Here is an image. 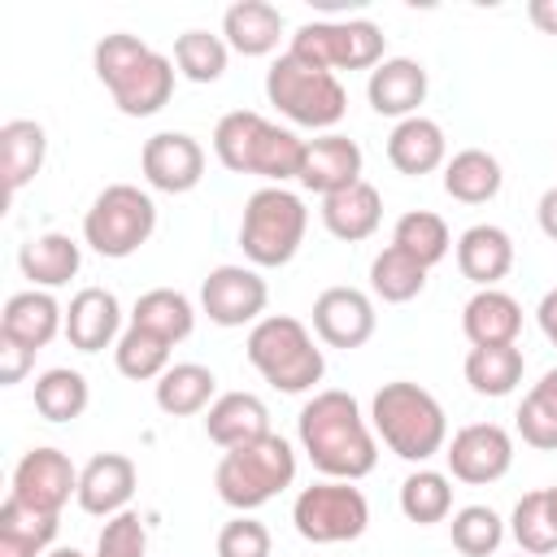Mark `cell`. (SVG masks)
Wrapping results in <instances>:
<instances>
[{
	"label": "cell",
	"instance_id": "obj_16",
	"mask_svg": "<svg viewBox=\"0 0 557 557\" xmlns=\"http://www.w3.org/2000/svg\"><path fill=\"white\" fill-rule=\"evenodd\" d=\"M361 161L366 157H361V144L357 139L326 131L318 139H305V161H300V178L296 183L305 191H318L326 200V196L361 183Z\"/></svg>",
	"mask_w": 557,
	"mask_h": 557
},
{
	"label": "cell",
	"instance_id": "obj_24",
	"mask_svg": "<svg viewBox=\"0 0 557 557\" xmlns=\"http://www.w3.org/2000/svg\"><path fill=\"white\" fill-rule=\"evenodd\" d=\"M461 331L470 348H492V344H518L522 331V305L500 292V287H479L466 309H461Z\"/></svg>",
	"mask_w": 557,
	"mask_h": 557
},
{
	"label": "cell",
	"instance_id": "obj_43",
	"mask_svg": "<svg viewBox=\"0 0 557 557\" xmlns=\"http://www.w3.org/2000/svg\"><path fill=\"white\" fill-rule=\"evenodd\" d=\"M453 531V548L461 557H492L505 540V518L492 505H461L448 522Z\"/></svg>",
	"mask_w": 557,
	"mask_h": 557
},
{
	"label": "cell",
	"instance_id": "obj_3",
	"mask_svg": "<svg viewBox=\"0 0 557 557\" xmlns=\"http://www.w3.org/2000/svg\"><path fill=\"white\" fill-rule=\"evenodd\" d=\"M370 422H374V435L400 457V461H431L435 453H444L448 444V413L444 405L409 383V379H392L374 392L370 400Z\"/></svg>",
	"mask_w": 557,
	"mask_h": 557
},
{
	"label": "cell",
	"instance_id": "obj_17",
	"mask_svg": "<svg viewBox=\"0 0 557 557\" xmlns=\"http://www.w3.org/2000/svg\"><path fill=\"white\" fill-rule=\"evenodd\" d=\"M139 483V470L126 453H96L83 470H78V509L91 518H113L131 505Z\"/></svg>",
	"mask_w": 557,
	"mask_h": 557
},
{
	"label": "cell",
	"instance_id": "obj_12",
	"mask_svg": "<svg viewBox=\"0 0 557 557\" xmlns=\"http://www.w3.org/2000/svg\"><path fill=\"white\" fill-rule=\"evenodd\" d=\"M270 287L257 265H213L200 283V309L218 326H257L265 313Z\"/></svg>",
	"mask_w": 557,
	"mask_h": 557
},
{
	"label": "cell",
	"instance_id": "obj_32",
	"mask_svg": "<svg viewBox=\"0 0 557 557\" xmlns=\"http://www.w3.org/2000/svg\"><path fill=\"white\" fill-rule=\"evenodd\" d=\"M218 379L209 366L200 361H174L161 379H157V409L170 413V418H191V413H205L218 396Z\"/></svg>",
	"mask_w": 557,
	"mask_h": 557
},
{
	"label": "cell",
	"instance_id": "obj_48",
	"mask_svg": "<svg viewBox=\"0 0 557 557\" xmlns=\"http://www.w3.org/2000/svg\"><path fill=\"white\" fill-rule=\"evenodd\" d=\"M535 322H540V331H544V339H548V344L557 348V287L540 296V309H535Z\"/></svg>",
	"mask_w": 557,
	"mask_h": 557
},
{
	"label": "cell",
	"instance_id": "obj_20",
	"mask_svg": "<svg viewBox=\"0 0 557 557\" xmlns=\"http://www.w3.org/2000/svg\"><path fill=\"white\" fill-rule=\"evenodd\" d=\"M205 435L226 453V448H244L270 435V409L261 396L252 392H222L209 409H205Z\"/></svg>",
	"mask_w": 557,
	"mask_h": 557
},
{
	"label": "cell",
	"instance_id": "obj_52",
	"mask_svg": "<svg viewBox=\"0 0 557 557\" xmlns=\"http://www.w3.org/2000/svg\"><path fill=\"white\" fill-rule=\"evenodd\" d=\"M518 557H531V553H518Z\"/></svg>",
	"mask_w": 557,
	"mask_h": 557
},
{
	"label": "cell",
	"instance_id": "obj_10",
	"mask_svg": "<svg viewBox=\"0 0 557 557\" xmlns=\"http://www.w3.org/2000/svg\"><path fill=\"white\" fill-rule=\"evenodd\" d=\"M292 522H296V535L309 544H348V540L366 535L370 500L361 487H352L344 479H322L313 487H300V496L292 505Z\"/></svg>",
	"mask_w": 557,
	"mask_h": 557
},
{
	"label": "cell",
	"instance_id": "obj_4",
	"mask_svg": "<svg viewBox=\"0 0 557 557\" xmlns=\"http://www.w3.org/2000/svg\"><path fill=\"white\" fill-rule=\"evenodd\" d=\"M252 370L278 387V392H309L313 383H322L326 374V357L318 348V339L309 335V326L292 313H265L252 331H248V344H244Z\"/></svg>",
	"mask_w": 557,
	"mask_h": 557
},
{
	"label": "cell",
	"instance_id": "obj_27",
	"mask_svg": "<svg viewBox=\"0 0 557 557\" xmlns=\"http://www.w3.org/2000/svg\"><path fill=\"white\" fill-rule=\"evenodd\" d=\"M61 531V513L35 509L17 496H4L0 505V557H44L48 544Z\"/></svg>",
	"mask_w": 557,
	"mask_h": 557
},
{
	"label": "cell",
	"instance_id": "obj_50",
	"mask_svg": "<svg viewBox=\"0 0 557 557\" xmlns=\"http://www.w3.org/2000/svg\"><path fill=\"white\" fill-rule=\"evenodd\" d=\"M535 222H540V231L557 244V187H548V191L540 196V205H535Z\"/></svg>",
	"mask_w": 557,
	"mask_h": 557
},
{
	"label": "cell",
	"instance_id": "obj_7",
	"mask_svg": "<svg viewBox=\"0 0 557 557\" xmlns=\"http://www.w3.org/2000/svg\"><path fill=\"white\" fill-rule=\"evenodd\" d=\"M265 100L296 126L309 131H331L344 113H348V91L331 70H318L292 52H283L270 70H265Z\"/></svg>",
	"mask_w": 557,
	"mask_h": 557
},
{
	"label": "cell",
	"instance_id": "obj_26",
	"mask_svg": "<svg viewBox=\"0 0 557 557\" xmlns=\"http://www.w3.org/2000/svg\"><path fill=\"white\" fill-rule=\"evenodd\" d=\"M379 222H383V196H379V187L366 183V178L322 200V226H326L335 239H344V244L370 239V235L379 231Z\"/></svg>",
	"mask_w": 557,
	"mask_h": 557
},
{
	"label": "cell",
	"instance_id": "obj_23",
	"mask_svg": "<svg viewBox=\"0 0 557 557\" xmlns=\"http://www.w3.org/2000/svg\"><path fill=\"white\" fill-rule=\"evenodd\" d=\"M457 270L474 287H496L513 270V239L496 222H479L457 235Z\"/></svg>",
	"mask_w": 557,
	"mask_h": 557
},
{
	"label": "cell",
	"instance_id": "obj_46",
	"mask_svg": "<svg viewBox=\"0 0 557 557\" xmlns=\"http://www.w3.org/2000/svg\"><path fill=\"white\" fill-rule=\"evenodd\" d=\"M218 557H270V531L252 513H235L218 531Z\"/></svg>",
	"mask_w": 557,
	"mask_h": 557
},
{
	"label": "cell",
	"instance_id": "obj_39",
	"mask_svg": "<svg viewBox=\"0 0 557 557\" xmlns=\"http://www.w3.org/2000/svg\"><path fill=\"white\" fill-rule=\"evenodd\" d=\"M400 513L418 527H435L453 513V479L440 470L418 466L405 483H400Z\"/></svg>",
	"mask_w": 557,
	"mask_h": 557
},
{
	"label": "cell",
	"instance_id": "obj_6",
	"mask_svg": "<svg viewBox=\"0 0 557 557\" xmlns=\"http://www.w3.org/2000/svg\"><path fill=\"white\" fill-rule=\"evenodd\" d=\"M309 231V209L296 191L287 187H257L244 200V218H239V248L257 270H274L287 265Z\"/></svg>",
	"mask_w": 557,
	"mask_h": 557
},
{
	"label": "cell",
	"instance_id": "obj_11",
	"mask_svg": "<svg viewBox=\"0 0 557 557\" xmlns=\"http://www.w3.org/2000/svg\"><path fill=\"white\" fill-rule=\"evenodd\" d=\"M444 461H448V474L457 483L487 487V483L509 474V466H513V435L500 422H470V426L453 431V440L444 444Z\"/></svg>",
	"mask_w": 557,
	"mask_h": 557
},
{
	"label": "cell",
	"instance_id": "obj_21",
	"mask_svg": "<svg viewBox=\"0 0 557 557\" xmlns=\"http://www.w3.org/2000/svg\"><path fill=\"white\" fill-rule=\"evenodd\" d=\"M117 326H122V305L109 287H83L65 309V339L78 352L109 348L113 339H122Z\"/></svg>",
	"mask_w": 557,
	"mask_h": 557
},
{
	"label": "cell",
	"instance_id": "obj_47",
	"mask_svg": "<svg viewBox=\"0 0 557 557\" xmlns=\"http://www.w3.org/2000/svg\"><path fill=\"white\" fill-rule=\"evenodd\" d=\"M30 366H35V352H30V348H22V344H13V339H0V383H4V387L22 383Z\"/></svg>",
	"mask_w": 557,
	"mask_h": 557
},
{
	"label": "cell",
	"instance_id": "obj_44",
	"mask_svg": "<svg viewBox=\"0 0 557 557\" xmlns=\"http://www.w3.org/2000/svg\"><path fill=\"white\" fill-rule=\"evenodd\" d=\"M152 57V48L139 39V35H126V30H113V35H104L100 44H96V52H91V65H96V78L113 91L131 70H139L144 61Z\"/></svg>",
	"mask_w": 557,
	"mask_h": 557
},
{
	"label": "cell",
	"instance_id": "obj_42",
	"mask_svg": "<svg viewBox=\"0 0 557 557\" xmlns=\"http://www.w3.org/2000/svg\"><path fill=\"white\" fill-rule=\"evenodd\" d=\"M226 61H231V48L222 35H209V30H183L174 39V70L191 83H218L226 74Z\"/></svg>",
	"mask_w": 557,
	"mask_h": 557
},
{
	"label": "cell",
	"instance_id": "obj_45",
	"mask_svg": "<svg viewBox=\"0 0 557 557\" xmlns=\"http://www.w3.org/2000/svg\"><path fill=\"white\" fill-rule=\"evenodd\" d=\"M96 557H148V531H144L139 513L122 509V513L104 518L100 540H96Z\"/></svg>",
	"mask_w": 557,
	"mask_h": 557
},
{
	"label": "cell",
	"instance_id": "obj_28",
	"mask_svg": "<svg viewBox=\"0 0 557 557\" xmlns=\"http://www.w3.org/2000/svg\"><path fill=\"white\" fill-rule=\"evenodd\" d=\"M174 57H161V52H152L139 70H131L109 96H113V104L126 113V117H152V113H161L165 104H170V96H174Z\"/></svg>",
	"mask_w": 557,
	"mask_h": 557
},
{
	"label": "cell",
	"instance_id": "obj_19",
	"mask_svg": "<svg viewBox=\"0 0 557 557\" xmlns=\"http://www.w3.org/2000/svg\"><path fill=\"white\" fill-rule=\"evenodd\" d=\"M366 100L383 117H400V122L413 117L418 104L426 100V70H422V61H413V57L379 61L370 70V78H366Z\"/></svg>",
	"mask_w": 557,
	"mask_h": 557
},
{
	"label": "cell",
	"instance_id": "obj_35",
	"mask_svg": "<svg viewBox=\"0 0 557 557\" xmlns=\"http://www.w3.org/2000/svg\"><path fill=\"white\" fill-rule=\"evenodd\" d=\"M392 244H396L400 252H409L418 265L431 270V265H440V261L448 257L453 235H448V222H444L440 213H431V209H409V213L396 218Z\"/></svg>",
	"mask_w": 557,
	"mask_h": 557
},
{
	"label": "cell",
	"instance_id": "obj_25",
	"mask_svg": "<svg viewBox=\"0 0 557 557\" xmlns=\"http://www.w3.org/2000/svg\"><path fill=\"white\" fill-rule=\"evenodd\" d=\"M222 39L239 57H270L283 39V13L265 0H235L222 13Z\"/></svg>",
	"mask_w": 557,
	"mask_h": 557
},
{
	"label": "cell",
	"instance_id": "obj_38",
	"mask_svg": "<svg viewBox=\"0 0 557 557\" xmlns=\"http://www.w3.org/2000/svg\"><path fill=\"white\" fill-rule=\"evenodd\" d=\"M509 531H513V540H518V553H531V557L557 553V509H553V500H548V487H535V492H527V496L513 505Z\"/></svg>",
	"mask_w": 557,
	"mask_h": 557
},
{
	"label": "cell",
	"instance_id": "obj_49",
	"mask_svg": "<svg viewBox=\"0 0 557 557\" xmlns=\"http://www.w3.org/2000/svg\"><path fill=\"white\" fill-rule=\"evenodd\" d=\"M527 17H531L535 30L557 35V0H531V4H527Z\"/></svg>",
	"mask_w": 557,
	"mask_h": 557
},
{
	"label": "cell",
	"instance_id": "obj_31",
	"mask_svg": "<svg viewBox=\"0 0 557 557\" xmlns=\"http://www.w3.org/2000/svg\"><path fill=\"white\" fill-rule=\"evenodd\" d=\"M500 183H505V170L487 148H461V152H453L444 161V191L453 200H461V205L496 200Z\"/></svg>",
	"mask_w": 557,
	"mask_h": 557
},
{
	"label": "cell",
	"instance_id": "obj_2",
	"mask_svg": "<svg viewBox=\"0 0 557 557\" xmlns=\"http://www.w3.org/2000/svg\"><path fill=\"white\" fill-rule=\"evenodd\" d=\"M213 152L231 174H261L270 187L300 178L305 139L252 109H235L213 126Z\"/></svg>",
	"mask_w": 557,
	"mask_h": 557
},
{
	"label": "cell",
	"instance_id": "obj_51",
	"mask_svg": "<svg viewBox=\"0 0 557 557\" xmlns=\"http://www.w3.org/2000/svg\"><path fill=\"white\" fill-rule=\"evenodd\" d=\"M48 557H87V553H78V548H52Z\"/></svg>",
	"mask_w": 557,
	"mask_h": 557
},
{
	"label": "cell",
	"instance_id": "obj_22",
	"mask_svg": "<svg viewBox=\"0 0 557 557\" xmlns=\"http://www.w3.org/2000/svg\"><path fill=\"white\" fill-rule=\"evenodd\" d=\"M387 161L400 174H409V178H422V174L440 170L448 161V135H444V126L435 117H422V113L396 122L392 135H387Z\"/></svg>",
	"mask_w": 557,
	"mask_h": 557
},
{
	"label": "cell",
	"instance_id": "obj_34",
	"mask_svg": "<svg viewBox=\"0 0 557 557\" xmlns=\"http://www.w3.org/2000/svg\"><path fill=\"white\" fill-rule=\"evenodd\" d=\"M527 357L518 344H492V348H470L466 352V383L479 396H509L522 383Z\"/></svg>",
	"mask_w": 557,
	"mask_h": 557
},
{
	"label": "cell",
	"instance_id": "obj_30",
	"mask_svg": "<svg viewBox=\"0 0 557 557\" xmlns=\"http://www.w3.org/2000/svg\"><path fill=\"white\" fill-rule=\"evenodd\" d=\"M48 157V131L35 117H13L0 126V170H4V187L9 196H17Z\"/></svg>",
	"mask_w": 557,
	"mask_h": 557
},
{
	"label": "cell",
	"instance_id": "obj_36",
	"mask_svg": "<svg viewBox=\"0 0 557 557\" xmlns=\"http://www.w3.org/2000/svg\"><path fill=\"white\" fill-rule=\"evenodd\" d=\"M87 400H91V387H87L83 370L52 366V370H44L35 379V409L48 422H74V418H83Z\"/></svg>",
	"mask_w": 557,
	"mask_h": 557
},
{
	"label": "cell",
	"instance_id": "obj_37",
	"mask_svg": "<svg viewBox=\"0 0 557 557\" xmlns=\"http://www.w3.org/2000/svg\"><path fill=\"white\" fill-rule=\"evenodd\" d=\"M426 287V265H418L409 252H400L396 244H387L374 261H370V292L383 305H409L413 296H422Z\"/></svg>",
	"mask_w": 557,
	"mask_h": 557
},
{
	"label": "cell",
	"instance_id": "obj_40",
	"mask_svg": "<svg viewBox=\"0 0 557 557\" xmlns=\"http://www.w3.org/2000/svg\"><path fill=\"white\" fill-rule=\"evenodd\" d=\"M518 435L540 453H557V370H544L540 383L518 405Z\"/></svg>",
	"mask_w": 557,
	"mask_h": 557
},
{
	"label": "cell",
	"instance_id": "obj_29",
	"mask_svg": "<svg viewBox=\"0 0 557 557\" xmlns=\"http://www.w3.org/2000/svg\"><path fill=\"white\" fill-rule=\"evenodd\" d=\"M17 265H22V274L30 278V287L52 292V287H65V283L78 274L83 248H78L70 235L48 231V235H35V239H26V244L17 248Z\"/></svg>",
	"mask_w": 557,
	"mask_h": 557
},
{
	"label": "cell",
	"instance_id": "obj_9",
	"mask_svg": "<svg viewBox=\"0 0 557 557\" xmlns=\"http://www.w3.org/2000/svg\"><path fill=\"white\" fill-rule=\"evenodd\" d=\"M387 48L383 26H374L370 17H348V22H305L296 26L287 52L318 65V70H374Z\"/></svg>",
	"mask_w": 557,
	"mask_h": 557
},
{
	"label": "cell",
	"instance_id": "obj_5",
	"mask_svg": "<svg viewBox=\"0 0 557 557\" xmlns=\"http://www.w3.org/2000/svg\"><path fill=\"white\" fill-rule=\"evenodd\" d=\"M292 479H296V448L283 435H274V431L265 440H257V444L226 448L222 461H218V470H213L218 496L231 509H239V513L261 509L283 487H292Z\"/></svg>",
	"mask_w": 557,
	"mask_h": 557
},
{
	"label": "cell",
	"instance_id": "obj_14",
	"mask_svg": "<svg viewBox=\"0 0 557 557\" xmlns=\"http://www.w3.org/2000/svg\"><path fill=\"white\" fill-rule=\"evenodd\" d=\"M9 496L35 505V509H48V513H61L70 505V496H78V470L74 461L61 453V448H30L22 453V461L13 466V487Z\"/></svg>",
	"mask_w": 557,
	"mask_h": 557
},
{
	"label": "cell",
	"instance_id": "obj_13",
	"mask_svg": "<svg viewBox=\"0 0 557 557\" xmlns=\"http://www.w3.org/2000/svg\"><path fill=\"white\" fill-rule=\"evenodd\" d=\"M139 170H144L148 187H157L165 196H183V191L200 187V178H205V148L187 131H157L152 139H144Z\"/></svg>",
	"mask_w": 557,
	"mask_h": 557
},
{
	"label": "cell",
	"instance_id": "obj_1",
	"mask_svg": "<svg viewBox=\"0 0 557 557\" xmlns=\"http://www.w3.org/2000/svg\"><path fill=\"white\" fill-rule=\"evenodd\" d=\"M296 435L313 470H322L326 479L357 483L379 466V440L352 392H313L296 418Z\"/></svg>",
	"mask_w": 557,
	"mask_h": 557
},
{
	"label": "cell",
	"instance_id": "obj_8",
	"mask_svg": "<svg viewBox=\"0 0 557 557\" xmlns=\"http://www.w3.org/2000/svg\"><path fill=\"white\" fill-rule=\"evenodd\" d=\"M152 231H157V205L135 183H109L83 213V239L113 261L139 252L152 239Z\"/></svg>",
	"mask_w": 557,
	"mask_h": 557
},
{
	"label": "cell",
	"instance_id": "obj_18",
	"mask_svg": "<svg viewBox=\"0 0 557 557\" xmlns=\"http://www.w3.org/2000/svg\"><path fill=\"white\" fill-rule=\"evenodd\" d=\"M57 335H65V309L57 305L52 292L44 287H26L17 296L4 300V313H0V339H13L30 352L48 348Z\"/></svg>",
	"mask_w": 557,
	"mask_h": 557
},
{
	"label": "cell",
	"instance_id": "obj_41",
	"mask_svg": "<svg viewBox=\"0 0 557 557\" xmlns=\"http://www.w3.org/2000/svg\"><path fill=\"white\" fill-rule=\"evenodd\" d=\"M170 348L161 335L144 331V326H126L122 339L113 344V361H117V374L122 379H135V383H148V379H161L170 370Z\"/></svg>",
	"mask_w": 557,
	"mask_h": 557
},
{
	"label": "cell",
	"instance_id": "obj_15",
	"mask_svg": "<svg viewBox=\"0 0 557 557\" xmlns=\"http://www.w3.org/2000/svg\"><path fill=\"white\" fill-rule=\"evenodd\" d=\"M379 326L374 300L361 287H326L313 300V335L326 348H361Z\"/></svg>",
	"mask_w": 557,
	"mask_h": 557
},
{
	"label": "cell",
	"instance_id": "obj_33",
	"mask_svg": "<svg viewBox=\"0 0 557 557\" xmlns=\"http://www.w3.org/2000/svg\"><path fill=\"white\" fill-rule=\"evenodd\" d=\"M131 326H144L152 335H161L165 344H183L191 331H196V309L183 292L174 287H152L135 300L131 309Z\"/></svg>",
	"mask_w": 557,
	"mask_h": 557
}]
</instances>
